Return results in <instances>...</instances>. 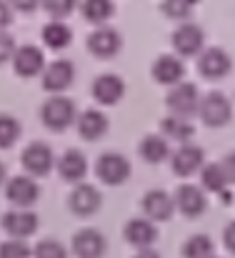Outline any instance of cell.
Instances as JSON below:
<instances>
[{
  "label": "cell",
  "mask_w": 235,
  "mask_h": 258,
  "mask_svg": "<svg viewBox=\"0 0 235 258\" xmlns=\"http://www.w3.org/2000/svg\"><path fill=\"white\" fill-rule=\"evenodd\" d=\"M20 136H23L20 120L15 115H10V113H0V151L13 148Z\"/></svg>",
  "instance_id": "28"
},
{
  "label": "cell",
  "mask_w": 235,
  "mask_h": 258,
  "mask_svg": "<svg viewBox=\"0 0 235 258\" xmlns=\"http://www.w3.org/2000/svg\"><path fill=\"white\" fill-rule=\"evenodd\" d=\"M0 226L3 231L10 236V238H28L38 231L40 226V218L33 208H10L3 218H0Z\"/></svg>",
  "instance_id": "12"
},
{
  "label": "cell",
  "mask_w": 235,
  "mask_h": 258,
  "mask_svg": "<svg viewBox=\"0 0 235 258\" xmlns=\"http://www.w3.org/2000/svg\"><path fill=\"white\" fill-rule=\"evenodd\" d=\"M5 3L18 13H35L40 8V0H5Z\"/></svg>",
  "instance_id": "35"
},
{
  "label": "cell",
  "mask_w": 235,
  "mask_h": 258,
  "mask_svg": "<svg viewBox=\"0 0 235 258\" xmlns=\"http://www.w3.org/2000/svg\"><path fill=\"white\" fill-rule=\"evenodd\" d=\"M73 125L78 128V136L83 141H100V138L110 131L108 115H105L103 110H98V108H88V110L78 113Z\"/></svg>",
  "instance_id": "20"
},
{
  "label": "cell",
  "mask_w": 235,
  "mask_h": 258,
  "mask_svg": "<svg viewBox=\"0 0 235 258\" xmlns=\"http://www.w3.org/2000/svg\"><path fill=\"white\" fill-rule=\"evenodd\" d=\"M160 136H163L165 141L185 143V141H190V138L195 136V125L190 123V118L170 113V115H165V118L160 120Z\"/></svg>",
  "instance_id": "23"
},
{
  "label": "cell",
  "mask_w": 235,
  "mask_h": 258,
  "mask_svg": "<svg viewBox=\"0 0 235 258\" xmlns=\"http://www.w3.org/2000/svg\"><path fill=\"white\" fill-rule=\"evenodd\" d=\"M233 71V58L228 50L213 45V48H203L198 53V73L205 81H220L225 76H230Z\"/></svg>",
  "instance_id": "9"
},
{
  "label": "cell",
  "mask_w": 235,
  "mask_h": 258,
  "mask_svg": "<svg viewBox=\"0 0 235 258\" xmlns=\"http://www.w3.org/2000/svg\"><path fill=\"white\" fill-rule=\"evenodd\" d=\"M210 258H215V256H210Z\"/></svg>",
  "instance_id": "41"
},
{
  "label": "cell",
  "mask_w": 235,
  "mask_h": 258,
  "mask_svg": "<svg viewBox=\"0 0 235 258\" xmlns=\"http://www.w3.org/2000/svg\"><path fill=\"white\" fill-rule=\"evenodd\" d=\"M40 198V185L33 175H13L5 180V201L13 208H33Z\"/></svg>",
  "instance_id": "7"
},
{
  "label": "cell",
  "mask_w": 235,
  "mask_h": 258,
  "mask_svg": "<svg viewBox=\"0 0 235 258\" xmlns=\"http://www.w3.org/2000/svg\"><path fill=\"white\" fill-rule=\"evenodd\" d=\"M213 251H215L213 241L203 233H195L183 243V258H210Z\"/></svg>",
  "instance_id": "30"
},
{
  "label": "cell",
  "mask_w": 235,
  "mask_h": 258,
  "mask_svg": "<svg viewBox=\"0 0 235 258\" xmlns=\"http://www.w3.org/2000/svg\"><path fill=\"white\" fill-rule=\"evenodd\" d=\"M168 158H170V168H173V173L180 175V178L195 175V173L200 171V166L205 163V153H203V148L195 146V143H190V141L180 143Z\"/></svg>",
  "instance_id": "13"
},
{
  "label": "cell",
  "mask_w": 235,
  "mask_h": 258,
  "mask_svg": "<svg viewBox=\"0 0 235 258\" xmlns=\"http://www.w3.org/2000/svg\"><path fill=\"white\" fill-rule=\"evenodd\" d=\"M198 3L200 0H163L160 3V13L165 18H170V20H180L183 23V20H188L193 15Z\"/></svg>",
  "instance_id": "29"
},
{
  "label": "cell",
  "mask_w": 235,
  "mask_h": 258,
  "mask_svg": "<svg viewBox=\"0 0 235 258\" xmlns=\"http://www.w3.org/2000/svg\"><path fill=\"white\" fill-rule=\"evenodd\" d=\"M5 180H8V168H5V163L0 161V185H5Z\"/></svg>",
  "instance_id": "40"
},
{
  "label": "cell",
  "mask_w": 235,
  "mask_h": 258,
  "mask_svg": "<svg viewBox=\"0 0 235 258\" xmlns=\"http://www.w3.org/2000/svg\"><path fill=\"white\" fill-rule=\"evenodd\" d=\"M195 115H200V120L208 128H223V125H228L233 120V100L225 93L213 90L208 95H200Z\"/></svg>",
  "instance_id": "2"
},
{
  "label": "cell",
  "mask_w": 235,
  "mask_h": 258,
  "mask_svg": "<svg viewBox=\"0 0 235 258\" xmlns=\"http://www.w3.org/2000/svg\"><path fill=\"white\" fill-rule=\"evenodd\" d=\"M90 93L95 98V103L100 105H118L125 95V81L118 76V73H100L93 86H90Z\"/></svg>",
  "instance_id": "18"
},
{
  "label": "cell",
  "mask_w": 235,
  "mask_h": 258,
  "mask_svg": "<svg viewBox=\"0 0 235 258\" xmlns=\"http://www.w3.org/2000/svg\"><path fill=\"white\" fill-rule=\"evenodd\" d=\"M43 43L50 50H65L73 43V30L70 25H65V20H50L43 25Z\"/></svg>",
  "instance_id": "24"
},
{
  "label": "cell",
  "mask_w": 235,
  "mask_h": 258,
  "mask_svg": "<svg viewBox=\"0 0 235 258\" xmlns=\"http://www.w3.org/2000/svg\"><path fill=\"white\" fill-rule=\"evenodd\" d=\"M123 238H125V243H130L135 251H138V248H150L158 241V226L153 221H148L145 216H143V218H133V221L125 223Z\"/></svg>",
  "instance_id": "21"
},
{
  "label": "cell",
  "mask_w": 235,
  "mask_h": 258,
  "mask_svg": "<svg viewBox=\"0 0 235 258\" xmlns=\"http://www.w3.org/2000/svg\"><path fill=\"white\" fill-rule=\"evenodd\" d=\"M140 208H143V216L153 223H165L173 218L175 213V206H173V196L163 188H153L143 196L140 201Z\"/></svg>",
  "instance_id": "19"
},
{
  "label": "cell",
  "mask_w": 235,
  "mask_h": 258,
  "mask_svg": "<svg viewBox=\"0 0 235 258\" xmlns=\"http://www.w3.org/2000/svg\"><path fill=\"white\" fill-rule=\"evenodd\" d=\"M10 63H13L15 76H20V78H35L45 68V55H43V50L38 45H30L28 43V45H18L15 48Z\"/></svg>",
  "instance_id": "15"
},
{
  "label": "cell",
  "mask_w": 235,
  "mask_h": 258,
  "mask_svg": "<svg viewBox=\"0 0 235 258\" xmlns=\"http://www.w3.org/2000/svg\"><path fill=\"white\" fill-rule=\"evenodd\" d=\"M20 166L23 171L33 178H40V175H48V173L55 168V156H53V148L43 141H33L23 148L20 153Z\"/></svg>",
  "instance_id": "5"
},
{
  "label": "cell",
  "mask_w": 235,
  "mask_h": 258,
  "mask_svg": "<svg viewBox=\"0 0 235 258\" xmlns=\"http://www.w3.org/2000/svg\"><path fill=\"white\" fill-rule=\"evenodd\" d=\"M75 81V66L68 58H58L53 63H45V68L40 71V83L43 90L48 93H65Z\"/></svg>",
  "instance_id": "10"
},
{
  "label": "cell",
  "mask_w": 235,
  "mask_h": 258,
  "mask_svg": "<svg viewBox=\"0 0 235 258\" xmlns=\"http://www.w3.org/2000/svg\"><path fill=\"white\" fill-rule=\"evenodd\" d=\"M138 153H140V158H143L145 163L158 166V163L168 161L170 146H168V141H165L160 133H153V136H145V138L138 143Z\"/></svg>",
  "instance_id": "25"
},
{
  "label": "cell",
  "mask_w": 235,
  "mask_h": 258,
  "mask_svg": "<svg viewBox=\"0 0 235 258\" xmlns=\"http://www.w3.org/2000/svg\"><path fill=\"white\" fill-rule=\"evenodd\" d=\"M40 5L53 20H65L78 10L80 0H40Z\"/></svg>",
  "instance_id": "31"
},
{
  "label": "cell",
  "mask_w": 235,
  "mask_h": 258,
  "mask_svg": "<svg viewBox=\"0 0 235 258\" xmlns=\"http://www.w3.org/2000/svg\"><path fill=\"white\" fill-rule=\"evenodd\" d=\"M0 258H33V248L25 238H5L0 243Z\"/></svg>",
  "instance_id": "33"
},
{
  "label": "cell",
  "mask_w": 235,
  "mask_h": 258,
  "mask_svg": "<svg viewBox=\"0 0 235 258\" xmlns=\"http://www.w3.org/2000/svg\"><path fill=\"white\" fill-rule=\"evenodd\" d=\"M133 258H160V253L150 246V248H138V253H135Z\"/></svg>",
  "instance_id": "39"
},
{
  "label": "cell",
  "mask_w": 235,
  "mask_h": 258,
  "mask_svg": "<svg viewBox=\"0 0 235 258\" xmlns=\"http://www.w3.org/2000/svg\"><path fill=\"white\" fill-rule=\"evenodd\" d=\"M150 76H153V81H155L158 86L170 88V86H175V83H180V81H185V63H183L180 55L163 53V55H158L155 60H153Z\"/></svg>",
  "instance_id": "17"
},
{
  "label": "cell",
  "mask_w": 235,
  "mask_h": 258,
  "mask_svg": "<svg viewBox=\"0 0 235 258\" xmlns=\"http://www.w3.org/2000/svg\"><path fill=\"white\" fill-rule=\"evenodd\" d=\"M233 236H235V223L230 221V223H228V228H225V233H223V243H225V248H228L230 253L235 251V238Z\"/></svg>",
  "instance_id": "37"
},
{
  "label": "cell",
  "mask_w": 235,
  "mask_h": 258,
  "mask_svg": "<svg viewBox=\"0 0 235 258\" xmlns=\"http://www.w3.org/2000/svg\"><path fill=\"white\" fill-rule=\"evenodd\" d=\"M220 166H223V171H225L228 175H230V178H233V175H235V168H233V151H230V153H225V158L220 161Z\"/></svg>",
  "instance_id": "38"
},
{
  "label": "cell",
  "mask_w": 235,
  "mask_h": 258,
  "mask_svg": "<svg viewBox=\"0 0 235 258\" xmlns=\"http://www.w3.org/2000/svg\"><path fill=\"white\" fill-rule=\"evenodd\" d=\"M173 206L175 211H180L185 218H198L205 213L208 208V198H205V190L195 183H183L178 185V190L173 193Z\"/></svg>",
  "instance_id": "11"
},
{
  "label": "cell",
  "mask_w": 235,
  "mask_h": 258,
  "mask_svg": "<svg viewBox=\"0 0 235 258\" xmlns=\"http://www.w3.org/2000/svg\"><path fill=\"white\" fill-rule=\"evenodd\" d=\"M100 206H103V196H100V190H98L95 185H90V183H85V180H80V183L73 185V190H70V196H68V208H70L78 218H88V216L98 213Z\"/></svg>",
  "instance_id": "14"
},
{
  "label": "cell",
  "mask_w": 235,
  "mask_h": 258,
  "mask_svg": "<svg viewBox=\"0 0 235 258\" xmlns=\"http://www.w3.org/2000/svg\"><path fill=\"white\" fill-rule=\"evenodd\" d=\"M10 23H13V8L5 0H0V30H8Z\"/></svg>",
  "instance_id": "36"
},
{
  "label": "cell",
  "mask_w": 235,
  "mask_h": 258,
  "mask_svg": "<svg viewBox=\"0 0 235 258\" xmlns=\"http://www.w3.org/2000/svg\"><path fill=\"white\" fill-rule=\"evenodd\" d=\"M80 13L88 23L93 25H103L115 15V3L113 0H83L80 3Z\"/></svg>",
  "instance_id": "27"
},
{
  "label": "cell",
  "mask_w": 235,
  "mask_h": 258,
  "mask_svg": "<svg viewBox=\"0 0 235 258\" xmlns=\"http://www.w3.org/2000/svg\"><path fill=\"white\" fill-rule=\"evenodd\" d=\"M75 115H78L75 103H73L68 95H60V93L50 95V98L40 105V120H43V125H45L48 131H55V133L68 131V128L75 123Z\"/></svg>",
  "instance_id": "1"
},
{
  "label": "cell",
  "mask_w": 235,
  "mask_h": 258,
  "mask_svg": "<svg viewBox=\"0 0 235 258\" xmlns=\"http://www.w3.org/2000/svg\"><path fill=\"white\" fill-rule=\"evenodd\" d=\"M170 43H173V50L180 58H193V55H198L205 48V30L198 23H193V20H183L173 30Z\"/></svg>",
  "instance_id": "3"
},
{
  "label": "cell",
  "mask_w": 235,
  "mask_h": 258,
  "mask_svg": "<svg viewBox=\"0 0 235 258\" xmlns=\"http://www.w3.org/2000/svg\"><path fill=\"white\" fill-rule=\"evenodd\" d=\"M198 173H200V188H203V190L220 193V190H225V188L233 183V178L223 171L220 163H203Z\"/></svg>",
  "instance_id": "26"
},
{
  "label": "cell",
  "mask_w": 235,
  "mask_h": 258,
  "mask_svg": "<svg viewBox=\"0 0 235 258\" xmlns=\"http://www.w3.org/2000/svg\"><path fill=\"white\" fill-rule=\"evenodd\" d=\"M198 103H200V90L190 81H180V83L170 86L168 95H165L168 110L175 115H185V118L198 113Z\"/></svg>",
  "instance_id": "8"
},
{
  "label": "cell",
  "mask_w": 235,
  "mask_h": 258,
  "mask_svg": "<svg viewBox=\"0 0 235 258\" xmlns=\"http://www.w3.org/2000/svg\"><path fill=\"white\" fill-rule=\"evenodd\" d=\"M130 173H133L130 161H128L123 153H118V151L103 153V156L98 158V163H95L98 180L105 183V185H113V188H115V185H123V183L130 178Z\"/></svg>",
  "instance_id": "6"
},
{
  "label": "cell",
  "mask_w": 235,
  "mask_h": 258,
  "mask_svg": "<svg viewBox=\"0 0 235 258\" xmlns=\"http://www.w3.org/2000/svg\"><path fill=\"white\" fill-rule=\"evenodd\" d=\"M85 48H88L95 58L110 60V58H115V55L120 53V48H123V35H120L113 25L103 23V25H95V30L88 35Z\"/></svg>",
  "instance_id": "4"
},
{
  "label": "cell",
  "mask_w": 235,
  "mask_h": 258,
  "mask_svg": "<svg viewBox=\"0 0 235 258\" xmlns=\"http://www.w3.org/2000/svg\"><path fill=\"white\" fill-rule=\"evenodd\" d=\"M15 38L13 35H8L5 30H0V66H5L10 58H13V53H15Z\"/></svg>",
  "instance_id": "34"
},
{
  "label": "cell",
  "mask_w": 235,
  "mask_h": 258,
  "mask_svg": "<svg viewBox=\"0 0 235 258\" xmlns=\"http://www.w3.org/2000/svg\"><path fill=\"white\" fill-rule=\"evenodd\" d=\"M108 251V241L98 228H80L70 241V253L75 258H103Z\"/></svg>",
  "instance_id": "16"
},
{
  "label": "cell",
  "mask_w": 235,
  "mask_h": 258,
  "mask_svg": "<svg viewBox=\"0 0 235 258\" xmlns=\"http://www.w3.org/2000/svg\"><path fill=\"white\" fill-rule=\"evenodd\" d=\"M55 171L65 183H80L88 175V158L80 153L78 148H68L58 161H55Z\"/></svg>",
  "instance_id": "22"
},
{
  "label": "cell",
  "mask_w": 235,
  "mask_h": 258,
  "mask_svg": "<svg viewBox=\"0 0 235 258\" xmlns=\"http://www.w3.org/2000/svg\"><path fill=\"white\" fill-rule=\"evenodd\" d=\"M33 258H68V246L58 238H43L35 243Z\"/></svg>",
  "instance_id": "32"
}]
</instances>
